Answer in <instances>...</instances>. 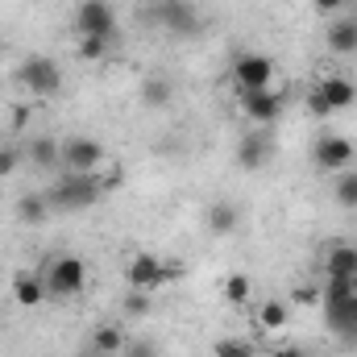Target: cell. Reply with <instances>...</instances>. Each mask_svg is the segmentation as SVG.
I'll list each match as a JSON object with an SVG mask.
<instances>
[{"label":"cell","instance_id":"obj_3","mask_svg":"<svg viewBox=\"0 0 357 357\" xmlns=\"http://www.w3.org/2000/svg\"><path fill=\"white\" fill-rule=\"evenodd\" d=\"M13 79L25 91H33V96H54V91L63 88V67H59L54 59H46V54H33V59H25V63L17 67Z\"/></svg>","mask_w":357,"mask_h":357},{"label":"cell","instance_id":"obj_26","mask_svg":"<svg viewBox=\"0 0 357 357\" xmlns=\"http://www.w3.org/2000/svg\"><path fill=\"white\" fill-rule=\"evenodd\" d=\"M79 54H84L88 63L104 59V54H108V38H84V42H79Z\"/></svg>","mask_w":357,"mask_h":357},{"label":"cell","instance_id":"obj_16","mask_svg":"<svg viewBox=\"0 0 357 357\" xmlns=\"http://www.w3.org/2000/svg\"><path fill=\"white\" fill-rule=\"evenodd\" d=\"M13 299H17L21 307H38V303L46 299V282H42L38 274H17V278H13Z\"/></svg>","mask_w":357,"mask_h":357},{"label":"cell","instance_id":"obj_2","mask_svg":"<svg viewBox=\"0 0 357 357\" xmlns=\"http://www.w3.org/2000/svg\"><path fill=\"white\" fill-rule=\"evenodd\" d=\"M42 282H46V295H50V299H71V295L84 291V282H88V266H84V258L63 254V258H54V262L46 266Z\"/></svg>","mask_w":357,"mask_h":357},{"label":"cell","instance_id":"obj_17","mask_svg":"<svg viewBox=\"0 0 357 357\" xmlns=\"http://www.w3.org/2000/svg\"><path fill=\"white\" fill-rule=\"evenodd\" d=\"M91 349L104 357H116L121 349H125V333L116 328V324H100L96 333H91Z\"/></svg>","mask_w":357,"mask_h":357},{"label":"cell","instance_id":"obj_12","mask_svg":"<svg viewBox=\"0 0 357 357\" xmlns=\"http://www.w3.org/2000/svg\"><path fill=\"white\" fill-rule=\"evenodd\" d=\"M324 38H328V50H337V54H357V17H337Z\"/></svg>","mask_w":357,"mask_h":357},{"label":"cell","instance_id":"obj_13","mask_svg":"<svg viewBox=\"0 0 357 357\" xmlns=\"http://www.w3.org/2000/svg\"><path fill=\"white\" fill-rule=\"evenodd\" d=\"M270 158V137L266 133H250L241 146H237V162L245 167V171H262Z\"/></svg>","mask_w":357,"mask_h":357},{"label":"cell","instance_id":"obj_29","mask_svg":"<svg viewBox=\"0 0 357 357\" xmlns=\"http://www.w3.org/2000/svg\"><path fill=\"white\" fill-rule=\"evenodd\" d=\"M121 357H158V345L154 341H125Z\"/></svg>","mask_w":357,"mask_h":357},{"label":"cell","instance_id":"obj_1","mask_svg":"<svg viewBox=\"0 0 357 357\" xmlns=\"http://www.w3.org/2000/svg\"><path fill=\"white\" fill-rule=\"evenodd\" d=\"M100 195H104V187H100V175H96V171H91V175L67 171L63 178H54V187L46 191L50 208H59V212H88Z\"/></svg>","mask_w":357,"mask_h":357},{"label":"cell","instance_id":"obj_31","mask_svg":"<svg viewBox=\"0 0 357 357\" xmlns=\"http://www.w3.org/2000/svg\"><path fill=\"white\" fill-rule=\"evenodd\" d=\"M295 303H320V291L316 287H299L295 291Z\"/></svg>","mask_w":357,"mask_h":357},{"label":"cell","instance_id":"obj_21","mask_svg":"<svg viewBox=\"0 0 357 357\" xmlns=\"http://www.w3.org/2000/svg\"><path fill=\"white\" fill-rule=\"evenodd\" d=\"M142 104L146 108H167L171 104V84L167 79H146L142 84Z\"/></svg>","mask_w":357,"mask_h":357},{"label":"cell","instance_id":"obj_14","mask_svg":"<svg viewBox=\"0 0 357 357\" xmlns=\"http://www.w3.org/2000/svg\"><path fill=\"white\" fill-rule=\"evenodd\" d=\"M320 91H324V100L333 104V112L354 108V100H357V88L345 79V75H324V79H320Z\"/></svg>","mask_w":357,"mask_h":357},{"label":"cell","instance_id":"obj_20","mask_svg":"<svg viewBox=\"0 0 357 357\" xmlns=\"http://www.w3.org/2000/svg\"><path fill=\"white\" fill-rule=\"evenodd\" d=\"M333 195L341 208H357V171H341L333 178Z\"/></svg>","mask_w":357,"mask_h":357},{"label":"cell","instance_id":"obj_5","mask_svg":"<svg viewBox=\"0 0 357 357\" xmlns=\"http://www.w3.org/2000/svg\"><path fill=\"white\" fill-rule=\"evenodd\" d=\"M354 142L349 137H320L316 146H312V158H316V167L320 171H328V175H341V171H349V162H354Z\"/></svg>","mask_w":357,"mask_h":357},{"label":"cell","instance_id":"obj_6","mask_svg":"<svg viewBox=\"0 0 357 357\" xmlns=\"http://www.w3.org/2000/svg\"><path fill=\"white\" fill-rule=\"evenodd\" d=\"M63 162L75 175H91L104 162V146L96 137H71V142H63Z\"/></svg>","mask_w":357,"mask_h":357},{"label":"cell","instance_id":"obj_36","mask_svg":"<svg viewBox=\"0 0 357 357\" xmlns=\"http://www.w3.org/2000/svg\"><path fill=\"white\" fill-rule=\"evenodd\" d=\"M79 357H104V354H96V349L88 345V349H79Z\"/></svg>","mask_w":357,"mask_h":357},{"label":"cell","instance_id":"obj_35","mask_svg":"<svg viewBox=\"0 0 357 357\" xmlns=\"http://www.w3.org/2000/svg\"><path fill=\"white\" fill-rule=\"evenodd\" d=\"M270 357H303V354H299V349H291V345H287V349H278V354H270Z\"/></svg>","mask_w":357,"mask_h":357},{"label":"cell","instance_id":"obj_27","mask_svg":"<svg viewBox=\"0 0 357 357\" xmlns=\"http://www.w3.org/2000/svg\"><path fill=\"white\" fill-rule=\"evenodd\" d=\"M307 112H312V116H333V104L324 100V91H320V84H316V88L307 91Z\"/></svg>","mask_w":357,"mask_h":357},{"label":"cell","instance_id":"obj_28","mask_svg":"<svg viewBox=\"0 0 357 357\" xmlns=\"http://www.w3.org/2000/svg\"><path fill=\"white\" fill-rule=\"evenodd\" d=\"M125 312H129V316H146V312H150V291H129Z\"/></svg>","mask_w":357,"mask_h":357},{"label":"cell","instance_id":"obj_19","mask_svg":"<svg viewBox=\"0 0 357 357\" xmlns=\"http://www.w3.org/2000/svg\"><path fill=\"white\" fill-rule=\"evenodd\" d=\"M208 229L212 233H233L237 229V208L233 204H212L208 208Z\"/></svg>","mask_w":357,"mask_h":357},{"label":"cell","instance_id":"obj_32","mask_svg":"<svg viewBox=\"0 0 357 357\" xmlns=\"http://www.w3.org/2000/svg\"><path fill=\"white\" fill-rule=\"evenodd\" d=\"M183 278V262H162V282H175Z\"/></svg>","mask_w":357,"mask_h":357},{"label":"cell","instance_id":"obj_24","mask_svg":"<svg viewBox=\"0 0 357 357\" xmlns=\"http://www.w3.org/2000/svg\"><path fill=\"white\" fill-rule=\"evenodd\" d=\"M212 354L216 357H254V345H245V341H237V337H225V341L212 345Z\"/></svg>","mask_w":357,"mask_h":357},{"label":"cell","instance_id":"obj_8","mask_svg":"<svg viewBox=\"0 0 357 357\" xmlns=\"http://www.w3.org/2000/svg\"><path fill=\"white\" fill-rule=\"evenodd\" d=\"M241 96V112L250 116V121H258V125H270V121H278V112H282V96L270 88H258V91H237Z\"/></svg>","mask_w":357,"mask_h":357},{"label":"cell","instance_id":"obj_7","mask_svg":"<svg viewBox=\"0 0 357 357\" xmlns=\"http://www.w3.org/2000/svg\"><path fill=\"white\" fill-rule=\"evenodd\" d=\"M233 79H237V91L270 88V79H274V63H270L266 54H241L237 67H233Z\"/></svg>","mask_w":357,"mask_h":357},{"label":"cell","instance_id":"obj_4","mask_svg":"<svg viewBox=\"0 0 357 357\" xmlns=\"http://www.w3.org/2000/svg\"><path fill=\"white\" fill-rule=\"evenodd\" d=\"M75 29L79 38H112L116 33V13L108 0H79L75 8Z\"/></svg>","mask_w":357,"mask_h":357},{"label":"cell","instance_id":"obj_18","mask_svg":"<svg viewBox=\"0 0 357 357\" xmlns=\"http://www.w3.org/2000/svg\"><path fill=\"white\" fill-rule=\"evenodd\" d=\"M29 162L50 171L54 162H63V142H54V137H38V142H29Z\"/></svg>","mask_w":357,"mask_h":357},{"label":"cell","instance_id":"obj_15","mask_svg":"<svg viewBox=\"0 0 357 357\" xmlns=\"http://www.w3.org/2000/svg\"><path fill=\"white\" fill-rule=\"evenodd\" d=\"M50 212H54V208H50L46 191H29V195H21V204H17L21 225H46V216H50Z\"/></svg>","mask_w":357,"mask_h":357},{"label":"cell","instance_id":"obj_11","mask_svg":"<svg viewBox=\"0 0 357 357\" xmlns=\"http://www.w3.org/2000/svg\"><path fill=\"white\" fill-rule=\"evenodd\" d=\"M324 274H328V278H349L357 287V245L333 241V245H328V258H324Z\"/></svg>","mask_w":357,"mask_h":357},{"label":"cell","instance_id":"obj_34","mask_svg":"<svg viewBox=\"0 0 357 357\" xmlns=\"http://www.w3.org/2000/svg\"><path fill=\"white\" fill-rule=\"evenodd\" d=\"M25 121H29V108H25V104H17V108H13V129H21Z\"/></svg>","mask_w":357,"mask_h":357},{"label":"cell","instance_id":"obj_22","mask_svg":"<svg viewBox=\"0 0 357 357\" xmlns=\"http://www.w3.org/2000/svg\"><path fill=\"white\" fill-rule=\"evenodd\" d=\"M287 316H291V312H287V303H278V299H266L262 312H258V320H262L266 333H278V328L287 324Z\"/></svg>","mask_w":357,"mask_h":357},{"label":"cell","instance_id":"obj_37","mask_svg":"<svg viewBox=\"0 0 357 357\" xmlns=\"http://www.w3.org/2000/svg\"><path fill=\"white\" fill-rule=\"evenodd\" d=\"M354 307H357V291H354Z\"/></svg>","mask_w":357,"mask_h":357},{"label":"cell","instance_id":"obj_9","mask_svg":"<svg viewBox=\"0 0 357 357\" xmlns=\"http://www.w3.org/2000/svg\"><path fill=\"white\" fill-rule=\"evenodd\" d=\"M158 21H162L167 29H175L178 38H195V33H199V17H195V8H191L187 0H167V4H158Z\"/></svg>","mask_w":357,"mask_h":357},{"label":"cell","instance_id":"obj_33","mask_svg":"<svg viewBox=\"0 0 357 357\" xmlns=\"http://www.w3.org/2000/svg\"><path fill=\"white\" fill-rule=\"evenodd\" d=\"M349 0H316V13H337V8H345Z\"/></svg>","mask_w":357,"mask_h":357},{"label":"cell","instance_id":"obj_23","mask_svg":"<svg viewBox=\"0 0 357 357\" xmlns=\"http://www.w3.org/2000/svg\"><path fill=\"white\" fill-rule=\"evenodd\" d=\"M250 291H254V282H250L245 274H229V278H225V299H229V303H245Z\"/></svg>","mask_w":357,"mask_h":357},{"label":"cell","instance_id":"obj_10","mask_svg":"<svg viewBox=\"0 0 357 357\" xmlns=\"http://www.w3.org/2000/svg\"><path fill=\"white\" fill-rule=\"evenodd\" d=\"M125 278H129V291H154V287H162V258L137 254L129 262V270H125Z\"/></svg>","mask_w":357,"mask_h":357},{"label":"cell","instance_id":"obj_25","mask_svg":"<svg viewBox=\"0 0 357 357\" xmlns=\"http://www.w3.org/2000/svg\"><path fill=\"white\" fill-rule=\"evenodd\" d=\"M17 167H21V146L4 142V146H0V178H8Z\"/></svg>","mask_w":357,"mask_h":357},{"label":"cell","instance_id":"obj_30","mask_svg":"<svg viewBox=\"0 0 357 357\" xmlns=\"http://www.w3.org/2000/svg\"><path fill=\"white\" fill-rule=\"evenodd\" d=\"M121 183H125V167H108V171L100 175V187H104V191H116Z\"/></svg>","mask_w":357,"mask_h":357}]
</instances>
